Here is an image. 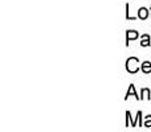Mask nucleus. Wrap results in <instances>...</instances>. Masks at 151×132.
Instances as JSON below:
<instances>
[{
  "instance_id": "f03ea898",
  "label": "nucleus",
  "mask_w": 151,
  "mask_h": 132,
  "mask_svg": "<svg viewBox=\"0 0 151 132\" xmlns=\"http://www.w3.org/2000/svg\"><path fill=\"white\" fill-rule=\"evenodd\" d=\"M139 37V33L135 31H127V33H126V46H129V44H130L131 40H135Z\"/></svg>"
},
{
  "instance_id": "0eeeda50",
  "label": "nucleus",
  "mask_w": 151,
  "mask_h": 132,
  "mask_svg": "<svg viewBox=\"0 0 151 132\" xmlns=\"http://www.w3.org/2000/svg\"><path fill=\"white\" fill-rule=\"evenodd\" d=\"M143 99H151V91L149 88H142L141 91V101H143Z\"/></svg>"
},
{
  "instance_id": "f257e3e1",
  "label": "nucleus",
  "mask_w": 151,
  "mask_h": 132,
  "mask_svg": "<svg viewBox=\"0 0 151 132\" xmlns=\"http://www.w3.org/2000/svg\"><path fill=\"white\" fill-rule=\"evenodd\" d=\"M126 70L131 74L137 73L139 70V60L137 57H130L126 61Z\"/></svg>"
},
{
  "instance_id": "6e6552de",
  "label": "nucleus",
  "mask_w": 151,
  "mask_h": 132,
  "mask_svg": "<svg viewBox=\"0 0 151 132\" xmlns=\"http://www.w3.org/2000/svg\"><path fill=\"white\" fill-rule=\"evenodd\" d=\"M143 127L151 128V115H147V116L145 118V122H143Z\"/></svg>"
},
{
  "instance_id": "20e7f679",
  "label": "nucleus",
  "mask_w": 151,
  "mask_h": 132,
  "mask_svg": "<svg viewBox=\"0 0 151 132\" xmlns=\"http://www.w3.org/2000/svg\"><path fill=\"white\" fill-rule=\"evenodd\" d=\"M138 17L141 19V20H146V19L149 17V9L145 8V7L139 8L138 9Z\"/></svg>"
},
{
  "instance_id": "423d86ee",
  "label": "nucleus",
  "mask_w": 151,
  "mask_h": 132,
  "mask_svg": "<svg viewBox=\"0 0 151 132\" xmlns=\"http://www.w3.org/2000/svg\"><path fill=\"white\" fill-rule=\"evenodd\" d=\"M141 70L145 73V74H150V73H151V62H149V61H145V62H142Z\"/></svg>"
},
{
  "instance_id": "1a4fd4ad",
  "label": "nucleus",
  "mask_w": 151,
  "mask_h": 132,
  "mask_svg": "<svg viewBox=\"0 0 151 132\" xmlns=\"http://www.w3.org/2000/svg\"><path fill=\"white\" fill-rule=\"evenodd\" d=\"M129 8H130V5H129V3H127V4H126V19H127V20H135L138 16H137V17L130 16V11H129Z\"/></svg>"
},
{
  "instance_id": "39448f33",
  "label": "nucleus",
  "mask_w": 151,
  "mask_h": 132,
  "mask_svg": "<svg viewBox=\"0 0 151 132\" xmlns=\"http://www.w3.org/2000/svg\"><path fill=\"white\" fill-rule=\"evenodd\" d=\"M141 39H142L141 46L146 48V46H150V45H151V40H150V36H149V34H142Z\"/></svg>"
},
{
  "instance_id": "7ed1b4c3",
  "label": "nucleus",
  "mask_w": 151,
  "mask_h": 132,
  "mask_svg": "<svg viewBox=\"0 0 151 132\" xmlns=\"http://www.w3.org/2000/svg\"><path fill=\"white\" fill-rule=\"evenodd\" d=\"M135 96V99H138V101H141V96H138V94L135 93V86L134 85H130V87H129V90H127V93H126V96H125V99L127 101V98L129 96Z\"/></svg>"
},
{
  "instance_id": "9d476101",
  "label": "nucleus",
  "mask_w": 151,
  "mask_h": 132,
  "mask_svg": "<svg viewBox=\"0 0 151 132\" xmlns=\"http://www.w3.org/2000/svg\"><path fill=\"white\" fill-rule=\"evenodd\" d=\"M150 13H151V7H150Z\"/></svg>"
}]
</instances>
